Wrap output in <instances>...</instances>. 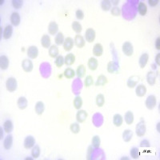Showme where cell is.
<instances>
[{"label":"cell","instance_id":"16","mask_svg":"<svg viewBox=\"0 0 160 160\" xmlns=\"http://www.w3.org/2000/svg\"><path fill=\"white\" fill-rule=\"evenodd\" d=\"M0 67L3 70H7L9 67V58L7 56L1 55L0 57Z\"/></svg>","mask_w":160,"mask_h":160},{"label":"cell","instance_id":"27","mask_svg":"<svg viewBox=\"0 0 160 160\" xmlns=\"http://www.w3.org/2000/svg\"><path fill=\"white\" fill-rule=\"evenodd\" d=\"M17 105L20 110H25L27 107L28 101L25 97H19L17 101Z\"/></svg>","mask_w":160,"mask_h":160},{"label":"cell","instance_id":"18","mask_svg":"<svg viewBox=\"0 0 160 160\" xmlns=\"http://www.w3.org/2000/svg\"><path fill=\"white\" fill-rule=\"evenodd\" d=\"M13 145V137L10 135H8L3 140V147L6 150H10Z\"/></svg>","mask_w":160,"mask_h":160},{"label":"cell","instance_id":"43","mask_svg":"<svg viewBox=\"0 0 160 160\" xmlns=\"http://www.w3.org/2000/svg\"><path fill=\"white\" fill-rule=\"evenodd\" d=\"M131 156L134 159H138L139 156H140V153H139V150L138 147H132L130 151Z\"/></svg>","mask_w":160,"mask_h":160},{"label":"cell","instance_id":"30","mask_svg":"<svg viewBox=\"0 0 160 160\" xmlns=\"http://www.w3.org/2000/svg\"><path fill=\"white\" fill-rule=\"evenodd\" d=\"M108 83V79L107 78L103 75H99L97 79V81L95 83V86L96 87H101V86H104L106 85L107 83Z\"/></svg>","mask_w":160,"mask_h":160},{"label":"cell","instance_id":"5","mask_svg":"<svg viewBox=\"0 0 160 160\" xmlns=\"http://www.w3.org/2000/svg\"><path fill=\"white\" fill-rule=\"evenodd\" d=\"M95 37H96V33H95V31L93 28H88L86 31L85 33V38L87 42L88 43H93V42L95 41Z\"/></svg>","mask_w":160,"mask_h":160},{"label":"cell","instance_id":"51","mask_svg":"<svg viewBox=\"0 0 160 160\" xmlns=\"http://www.w3.org/2000/svg\"><path fill=\"white\" fill-rule=\"evenodd\" d=\"M150 143L149 141L147 140V139H144L140 143V147H150Z\"/></svg>","mask_w":160,"mask_h":160},{"label":"cell","instance_id":"48","mask_svg":"<svg viewBox=\"0 0 160 160\" xmlns=\"http://www.w3.org/2000/svg\"><path fill=\"white\" fill-rule=\"evenodd\" d=\"M111 14L113 16H119L121 15V10L118 7H114L111 9Z\"/></svg>","mask_w":160,"mask_h":160},{"label":"cell","instance_id":"26","mask_svg":"<svg viewBox=\"0 0 160 160\" xmlns=\"http://www.w3.org/2000/svg\"><path fill=\"white\" fill-rule=\"evenodd\" d=\"M75 62V55L74 54L70 53L67 55L64 58V63L67 66L73 65Z\"/></svg>","mask_w":160,"mask_h":160},{"label":"cell","instance_id":"50","mask_svg":"<svg viewBox=\"0 0 160 160\" xmlns=\"http://www.w3.org/2000/svg\"><path fill=\"white\" fill-rule=\"evenodd\" d=\"M115 67H114V64L113 62H109L107 64V70L110 73H114Z\"/></svg>","mask_w":160,"mask_h":160},{"label":"cell","instance_id":"12","mask_svg":"<svg viewBox=\"0 0 160 160\" xmlns=\"http://www.w3.org/2000/svg\"><path fill=\"white\" fill-rule=\"evenodd\" d=\"M74 40L72 38L70 37H67V39H65L64 43H63V48L66 51H70L72 50L73 46H74Z\"/></svg>","mask_w":160,"mask_h":160},{"label":"cell","instance_id":"38","mask_svg":"<svg viewBox=\"0 0 160 160\" xmlns=\"http://www.w3.org/2000/svg\"><path fill=\"white\" fill-rule=\"evenodd\" d=\"M64 35L62 32H58V34H56L55 38V42L56 45H58V46H60L62 44H63L64 43Z\"/></svg>","mask_w":160,"mask_h":160},{"label":"cell","instance_id":"19","mask_svg":"<svg viewBox=\"0 0 160 160\" xmlns=\"http://www.w3.org/2000/svg\"><path fill=\"white\" fill-rule=\"evenodd\" d=\"M139 77L138 76H135V75H133L128 79L127 82H126V85L129 88H134L135 87L137 86V83L139 81Z\"/></svg>","mask_w":160,"mask_h":160},{"label":"cell","instance_id":"2","mask_svg":"<svg viewBox=\"0 0 160 160\" xmlns=\"http://www.w3.org/2000/svg\"><path fill=\"white\" fill-rule=\"evenodd\" d=\"M18 83L16 79L13 77L9 78L6 82V88L9 92H14L17 90Z\"/></svg>","mask_w":160,"mask_h":160},{"label":"cell","instance_id":"15","mask_svg":"<svg viewBox=\"0 0 160 160\" xmlns=\"http://www.w3.org/2000/svg\"><path fill=\"white\" fill-rule=\"evenodd\" d=\"M149 60V55L147 53H143L142 55L140 56V58L138 59V65L140 67V68L143 69L145 67Z\"/></svg>","mask_w":160,"mask_h":160},{"label":"cell","instance_id":"28","mask_svg":"<svg viewBox=\"0 0 160 160\" xmlns=\"http://www.w3.org/2000/svg\"><path fill=\"white\" fill-rule=\"evenodd\" d=\"M3 129H4V131L6 133H10L13 131V129H14V125H13L12 121L10 120V119L6 120L3 123Z\"/></svg>","mask_w":160,"mask_h":160},{"label":"cell","instance_id":"40","mask_svg":"<svg viewBox=\"0 0 160 160\" xmlns=\"http://www.w3.org/2000/svg\"><path fill=\"white\" fill-rule=\"evenodd\" d=\"M40 153H41V150H40L39 145H35L32 147L31 156L33 157V159H38L40 155Z\"/></svg>","mask_w":160,"mask_h":160},{"label":"cell","instance_id":"23","mask_svg":"<svg viewBox=\"0 0 160 160\" xmlns=\"http://www.w3.org/2000/svg\"><path fill=\"white\" fill-rule=\"evenodd\" d=\"M87 66L90 70H95L99 67V62H98L96 58H94V57H91L88 60Z\"/></svg>","mask_w":160,"mask_h":160},{"label":"cell","instance_id":"35","mask_svg":"<svg viewBox=\"0 0 160 160\" xmlns=\"http://www.w3.org/2000/svg\"><path fill=\"white\" fill-rule=\"evenodd\" d=\"M63 75L65 76L66 79H71L75 77V75H76V73L73 69L71 68L68 67L65 70H64V73H63Z\"/></svg>","mask_w":160,"mask_h":160},{"label":"cell","instance_id":"53","mask_svg":"<svg viewBox=\"0 0 160 160\" xmlns=\"http://www.w3.org/2000/svg\"><path fill=\"white\" fill-rule=\"evenodd\" d=\"M155 48H156V50H158V51H159L160 50V38L159 37H158L157 39H156V40H155Z\"/></svg>","mask_w":160,"mask_h":160},{"label":"cell","instance_id":"47","mask_svg":"<svg viewBox=\"0 0 160 160\" xmlns=\"http://www.w3.org/2000/svg\"><path fill=\"white\" fill-rule=\"evenodd\" d=\"M64 58L62 55H58V57H56L55 58V65L57 67L60 68L62 67L64 64Z\"/></svg>","mask_w":160,"mask_h":160},{"label":"cell","instance_id":"37","mask_svg":"<svg viewBox=\"0 0 160 160\" xmlns=\"http://www.w3.org/2000/svg\"><path fill=\"white\" fill-rule=\"evenodd\" d=\"M71 27H72L73 31L77 33V34H79L83 31V27H82V25L80 24V22H77V21H74L71 24Z\"/></svg>","mask_w":160,"mask_h":160},{"label":"cell","instance_id":"22","mask_svg":"<svg viewBox=\"0 0 160 160\" xmlns=\"http://www.w3.org/2000/svg\"><path fill=\"white\" fill-rule=\"evenodd\" d=\"M13 34V27L11 25H7V27H5V29L3 31V39H9L10 38H11Z\"/></svg>","mask_w":160,"mask_h":160},{"label":"cell","instance_id":"31","mask_svg":"<svg viewBox=\"0 0 160 160\" xmlns=\"http://www.w3.org/2000/svg\"><path fill=\"white\" fill-rule=\"evenodd\" d=\"M124 119H125V122L127 125H131L134 123V114L133 112L131 111H128L127 112L125 113L124 115Z\"/></svg>","mask_w":160,"mask_h":160},{"label":"cell","instance_id":"14","mask_svg":"<svg viewBox=\"0 0 160 160\" xmlns=\"http://www.w3.org/2000/svg\"><path fill=\"white\" fill-rule=\"evenodd\" d=\"M58 25L55 22H51L48 25V32L51 35H55L58 34Z\"/></svg>","mask_w":160,"mask_h":160},{"label":"cell","instance_id":"46","mask_svg":"<svg viewBox=\"0 0 160 160\" xmlns=\"http://www.w3.org/2000/svg\"><path fill=\"white\" fill-rule=\"evenodd\" d=\"M11 3H12L13 7L18 10V9L22 8V5H23V1H22V0H12Z\"/></svg>","mask_w":160,"mask_h":160},{"label":"cell","instance_id":"54","mask_svg":"<svg viewBox=\"0 0 160 160\" xmlns=\"http://www.w3.org/2000/svg\"><path fill=\"white\" fill-rule=\"evenodd\" d=\"M159 57H160V54H157V55H156V57H155V63H156V64H157L158 66L160 65Z\"/></svg>","mask_w":160,"mask_h":160},{"label":"cell","instance_id":"41","mask_svg":"<svg viewBox=\"0 0 160 160\" xmlns=\"http://www.w3.org/2000/svg\"><path fill=\"white\" fill-rule=\"evenodd\" d=\"M91 144H92V147L95 148V149L99 148L100 144H101V139H100L99 136V135L93 136L92 140H91Z\"/></svg>","mask_w":160,"mask_h":160},{"label":"cell","instance_id":"10","mask_svg":"<svg viewBox=\"0 0 160 160\" xmlns=\"http://www.w3.org/2000/svg\"><path fill=\"white\" fill-rule=\"evenodd\" d=\"M10 22L12 26H15V27H18L19 25L20 24L21 22V18H20V15L18 12H13L10 15Z\"/></svg>","mask_w":160,"mask_h":160},{"label":"cell","instance_id":"36","mask_svg":"<svg viewBox=\"0 0 160 160\" xmlns=\"http://www.w3.org/2000/svg\"><path fill=\"white\" fill-rule=\"evenodd\" d=\"M73 105H74V107L75 109L80 110V108L83 106V99L80 96H76L73 101Z\"/></svg>","mask_w":160,"mask_h":160},{"label":"cell","instance_id":"32","mask_svg":"<svg viewBox=\"0 0 160 160\" xmlns=\"http://www.w3.org/2000/svg\"><path fill=\"white\" fill-rule=\"evenodd\" d=\"M76 75L78 76L79 79H82L86 75V67L85 66L82 64V65H79L77 67V70H76Z\"/></svg>","mask_w":160,"mask_h":160},{"label":"cell","instance_id":"20","mask_svg":"<svg viewBox=\"0 0 160 160\" xmlns=\"http://www.w3.org/2000/svg\"><path fill=\"white\" fill-rule=\"evenodd\" d=\"M135 93L138 97H143L147 94V87L143 84L136 86Z\"/></svg>","mask_w":160,"mask_h":160},{"label":"cell","instance_id":"44","mask_svg":"<svg viewBox=\"0 0 160 160\" xmlns=\"http://www.w3.org/2000/svg\"><path fill=\"white\" fill-rule=\"evenodd\" d=\"M70 131H71L73 134H75V135H76V134L79 133L80 126L79 123H74L71 124L70 126Z\"/></svg>","mask_w":160,"mask_h":160},{"label":"cell","instance_id":"13","mask_svg":"<svg viewBox=\"0 0 160 160\" xmlns=\"http://www.w3.org/2000/svg\"><path fill=\"white\" fill-rule=\"evenodd\" d=\"M147 82L150 86H154L156 83V74L154 71H149L147 75Z\"/></svg>","mask_w":160,"mask_h":160},{"label":"cell","instance_id":"52","mask_svg":"<svg viewBox=\"0 0 160 160\" xmlns=\"http://www.w3.org/2000/svg\"><path fill=\"white\" fill-rule=\"evenodd\" d=\"M148 3H149V5H150V7H156V6L159 4V0H149Z\"/></svg>","mask_w":160,"mask_h":160},{"label":"cell","instance_id":"17","mask_svg":"<svg viewBox=\"0 0 160 160\" xmlns=\"http://www.w3.org/2000/svg\"><path fill=\"white\" fill-rule=\"evenodd\" d=\"M103 54V46L102 44L96 43L93 47V55L96 57H100Z\"/></svg>","mask_w":160,"mask_h":160},{"label":"cell","instance_id":"55","mask_svg":"<svg viewBox=\"0 0 160 160\" xmlns=\"http://www.w3.org/2000/svg\"><path fill=\"white\" fill-rule=\"evenodd\" d=\"M111 3L112 4H114V5H117V4L119 3V1H115V2H114V1H112Z\"/></svg>","mask_w":160,"mask_h":160},{"label":"cell","instance_id":"21","mask_svg":"<svg viewBox=\"0 0 160 160\" xmlns=\"http://www.w3.org/2000/svg\"><path fill=\"white\" fill-rule=\"evenodd\" d=\"M44 111H45V105L42 101H39L36 102L35 107H34V111L37 114L39 115H42L43 114Z\"/></svg>","mask_w":160,"mask_h":160},{"label":"cell","instance_id":"7","mask_svg":"<svg viewBox=\"0 0 160 160\" xmlns=\"http://www.w3.org/2000/svg\"><path fill=\"white\" fill-rule=\"evenodd\" d=\"M22 70H24L25 72H31L33 70L34 66H33V63L30 60L29 58H26L22 61Z\"/></svg>","mask_w":160,"mask_h":160},{"label":"cell","instance_id":"3","mask_svg":"<svg viewBox=\"0 0 160 160\" xmlns=\"http://www.w3.org/2000/svg\"><path fill=\"white\" fill-rule=\"evenodd\" d=\"M122 50H123V52L124 55L127 56V57H131V56L133 55L134 47L132 43H130V42H125L123 44Z\"/></svg>","mask_w":160,"mask_h":160},{"label":"cell","instance_id":"42","mask_svg":"<svg viewBox=\"0 0 160 160\" xmlns=\"http://www.w3.org/2000/svg\"><path fill=\"white\" fill-rule=\"evenodd\" d=\"M95 102H96V105H97L99 107H102L105 103V97L104 95H102V94H99L96 96V99H95Z\"/></svg>","mask_w":160,"mask_h":160},{"label":"cell","instance_id":"8","mask_svg":"<svg viewBox=\"0 0 160 160\" xmlns=\"http://www.w3.org/2000/svg\"><path fill=\"white\" fill-rule=\"evenodd\" d=\"M35 145V138L32 135L27 136L24 139V143H23V146L24 148L26 149H31Z\"/></svg>","mask_w":160,"mask_h":160},{"label":"cell","instance_id":"25","mask_svg":"<svg viewBox=\"0 0 160 160\" xmlns=\"http://www.w3.org/2000/svg\"><path fill=\"white\" fill-rule=\"evenodd\" d=\"M133 138V131L130 130V129H126L123 131V139L124 142L126 143H128Z\"/></svg>","mask_w":160,"mask_h":160},{"label":"cell","instance_id":"6","mask_svg":"<svg viewBox=\"0 0 160 160\" xmlns=\"http://www.w3.org/2000/svg\"><path fill=\"white\" fill-rule=\"evenodd\" d=\"M87 117L88 114L85 110H79L76 114V120L79 123H83L87 120Z\"/></svg>","mask_w":160,"mask_h":160},{"label":"cell","instance_id":"45","mask_svg":"<svg viewBox=\"0 0 160 160\" xmlns=\"http://www.w3.org/2000/svg\"><path fill=\"white\" fill-rule=\"evenodd\" d=\"M94 84V80H93V77L91 75H87L86 77V79L84 81V86L86 87H90Z\"/></svg>","mask_w":160,"mask_h":160},{"label":"cell","instance_id":"29","mask_svg":"<svg viewBox=\"0 0 160 160\" xmlns=\"http://www.w3.org/2000/svg\"><path fill=\"white\" fill-rule=\"evenodd\" d=\"M123 119L121 114H114V117H113V124L114 126H117V127H119V126H121L123 125Z\"/></svg>","mask_w":160,"mask_h":160},{"label":"cell","instance_id":"39","mask_svg":"<svg viewBox=\"0 0 160 160\" xmlns=\"http://www.w3.org/2000/svg\"><path fill=\"white\" fill-rule=\"evenodd\" d=\"M101 8L104 11H108L111 9V2L109 0H103L101 2Z\"/></svg>","mask_w":160,"mask_h":160},{"label":"cell","instance_id":"11","mask_svg":"<svg viewBox=\"0 0 160 160\" xmlns=\"http://www.w3.org/2000/svg\"><path fill=\"white\" fill-rule=\"evenodd\" d=\"M74 43H75V46H77L78 48H83V46H85V39L82 35L77 34L75 35V39H74Z\"/></svg>","mask_w":160,"mask_h":160},{"label":"cell","instance_id":"9","mask_svg":"<svg viewBox=\"0 0 160 160\" xmlns=\"http://www.w3.org/2000/svg\"><path fill=\"white\" fill-rule=\"evenodd\" d=\"M27 55L31 59H35L39 55V50L35 46H31L27 49Z\"/></svg>","mask_w":160,"mask_h":160},{"label":"cell","instance_id":"33","mask_svg":"<svg viewBox=\"0 0 160 160\" xmlns=\"http://www.w3.org/2000/svg\"><path fill=\"white\" fill-rule=\"evenodd\" d=\"M49 55L51 58H56L58 57V54H59V51H58V48L57 46H55V45H52L51 46V47L49 48Z\"/></svg>","mask_w":160,"mask_h":160},{"label":"cell","instance_id":"49","mask_svg":"<svg viewBox=\"0 0 160 160\" xmlns=\"http://www.w3.org/2000/svg\"><path fill=\"white\" fill-rule=\"evenodd\" d=\"M75 16L77 19L83 20L84 19V13L82 10H77L75 12Z\"/></svg>","mask_w":160,"mask_h":160},{"label":"cell","instance_id":"34","mask_svg":"<svg viewBox=\"0 0 160 160\" xmlns=\"http://www.w3.org/2000/svg\"><path fill=\"white\" fill-rule=\"evenodd\" d=\"M138 12L139 13V15H142V16L146 15L147 12V5H146L144 3H143V2H140V3H138Z\"/></svg>","mask_w":160,"mask_h":160},{"label":"cell","instance_id":"1","mask_svg":"<svg viewBox=\"0 0 160 160\" xmlns=\"http://www.w3.org/2000/svg\"><path fill=\"white\" fill-rule=\"evenodd\" d=\"M146 131H147L146 123L143 119H141L140 122L136 125L135 133L138 137H143V136L145 135Z\"/></svg>","mask_w":160,"mask_h":160},{"label":"cell","instance_id":"4","mask_svg":"<svg viewBox=\"0 0 160 160\" xmlns=\"http://www.w3.org/2000/svg\"><path fill=\"white\" fill-rule=\"evenodd\" d=\"M157 104V99L155 95H149L145 101V106L148 110H153Z\"/></svg>","mask_w":160,"mask_h":160},{"label":"cell","instance_id":"24","mask_svg":"<svg viewBox=\"0 0 160 160\" xmlns=\"http://www.w3.org/2000/svg\"><path fill=\"white\" fill-rule=\"evenodd\" d=\"M41 45L44 48H50L51 47V38L47 34H43L41 39Z\"/></svg>","mask_w":160,"mask_h":160}]
</instances>
